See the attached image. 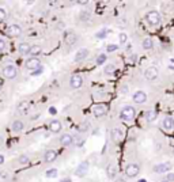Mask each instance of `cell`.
I'll return each instance as SVG.
<instances>
[{"mask_svg": "<svg viewBox=\"0 0 174 182\" xmlns=\"http://www.w3.org/2000/svg\"><path fill=\"white\" fill-rule=\"evenodd\" d=\"M162 126L165 128L166 130H171L174 128V118H173V117H170V116L165 117L163 121H162Z\"/></svg>", "mask_w": 174, "mask_h": 182, "instance_id": "9a60e30c", "label": "cell"}, {"mask_svg": "<svg viewBox=\"0 0 174 182\" xmlns=\"http://www.w3.org/2000/svg\"><path fill=\"white\" fill-rule=\"evenodd\" d=\"M3 163H4V156L0 155V164H3Z\"/></svg>", "mask_w": 174, "mask_h": 182, "instance_id": "b9f144b4", "label": "cell"}, {"mask_svg": "<svg viewBox=\"0 0 174 182\" xmlns=\"http://www.w3.org/2000/svg\"><path fill=\"white\" fill-rule=\"evenodd\" d=\"M24 67L30 71H34V69H37L38 67H41V61H40V59H37V57H30V59L26 60Z\"/></svg>", "mask_w": 174, "mask_h": 182, "instance_id": "5b68a950", "label": "cell"}, {"mask_svg": "<svg viewBox=\"0 0 174 182\" xmlns=\"http://www.w3.org/2000/svg\"><path fill=\"white\" fill-rule=\"evenodd\" d=\"M0 88H2V83H0Z\"/></svg>", "mask_w": 174, "mask_h": 182, "instance_id": "bcb514c9", "label": "cell"}, {"mask_svg": "<svg viewBox=\"0 0 174 182\" xmlns=\"http://www.w3.org/2000/svg\"><path fill=\"white\" fill-rule=\"evenodd\" d=\"M139 182H146V179H140V181H139Z\"/></svg>", "mask_w": 174, "mask_h": 182, "instance_id": "ee69618b", "label": "cell"}, {"mask_svg": "<svg viewBox=\"0 0 174 182\" xmlns=\"http://www.w3.org/2000/svg\"><path fill=\"white\" fill-rule=\"evenodd\" d=\"M166 181L174 182V173H167V175H166Z\"/></svg>", "mask_w": 174, "mask_h": 182, "instance_id": "d590c367", "label": "cell"}, {"mask_svg": "<svg viewBox=\"0 0 174 182\" xmlns=\"http://www.w3.org/2000/svg\"><path fill=\"white\" fill-rule=\"evenodd\" d=\"M23 128H24V124H23L22 121H19V120L14 121V122H12V125H11V129H12L15 133L22 132V130H23Z\"/></svg>", "mask_w": 174, "mask_h": 182, "instance_id": "ffe728a7", "label": "cell"}, {"mask_svg": "<svg viewBox=\"0 0 174 182\" xmlns=\"http://www.w3.org/2000/svg\"><path fill=\"white\" fill-rule=\"evenodd\" d=\"M19 163H21V164H29V163H30L29 156H26V155H22V156H19Z\"/></svg>", "mask_w": 174, "mask_h": 182, "instance_id": "4dcf8cb0", "label": "cell"}, {"mask_svg": "<svg viewBox=\"0 0 174 182\" xmlns=\"http://www.w3.org/2000/svg\"><path fill=\"white\" fill-rule=\"evenodd\" d=\"M42 53V48H41V45H33L31 48H30V53L31 54V57H37L38 54Z\"/></svg>", "mask_w": 174, "mask_h": 182, "instance_id": "d4e9b609", "label": "cell"}, {"mask_svg": "<svg viewBox=\"0 0 174 182\" xmlns=\"http://www.w3.org/2000/svg\"><path fill=\"white\" fill-rule=\"evenodd\" d=\"M87 56H89V49L82 48L80 50L76 52V54H75V61H82V60L87 59Z\"/></svg>", "mask_w": 174, "mask_h": 182, "instance_id": "e0dca14e", "label": "cell"}, {"mask_svg": "<svg viewBox=\"0 0 174 182\" xmlns=\"http://www.w3.org/2000/svg\"><path fill=\"white\" fill-rule=\"evenodd\" d=\"M147 101V94L144 91H136L133 94V102L135 103H144Z\"/></svg>", "mask_w": 174, "mask_h": 182, "instance_id": "5bb4252c", "label": "cell"}, {"mask_svg": "<svg viewBox=\"0 0 174 182\" xmlns=\"http://www.w3.org/2000/svg\"><path fill=\"white\" fill-rule=\"evenodd\" d=\"M45 175L48 177V178H54V177L57 175V168H49L45 173Z\"/></svg>", "mask_w": 174, "mask_h": 182, "instance_id": "f1b7e54d", "label": "cell"}, {"mask_svg": "<svg viewBox=\"0 0 174 182\" xmlns=\"http://www.w3.org/2000/svg\"><path fill=\"white\" fill-rule=\"evenodd\" d=\"M82 84H83V78L79 73H73L69 79V86L72 88H80Z\"/></svg>", "mask_w": 174, "mask_h": 182, "instance_id": "52a82bcc", "label": "cell"}, {"mask_svg": "<svg viewBox=\"0 0 174 182\" xmlns=\"http://www.w3.org/2000/svg\"><path fill=\"white\" fill-rule=\"evenodd\" d=\"M159 75V71H158L156 67H148L146 71H144V78L147 80H155Z\"/></svg>", "mask_w": 174, "mask_h": 182, "instance_id": "8992f818", "label": "cell"}, {"mask_svg": "<svg viewBox=\"0 0 174 182\" xmlns=\"http://www.w3.org/2000/svg\"><path fill=\"white\" fill-rule=\"evenodd\" d=\"M4 19H5V11L3 8H0V22L4 21Z\"/></svg>", "mask_w": 174, "mask_h": 182, "instance_id": "8d00e7d4", "label": "cell"}, {"mask_svg": "<svg viewBox=\"0 0 174 182\" xmlns=\"http://www.w3.org/2000/svg\"><path fill=\"white\" fill-rule=\"evenodd\" d=\"M49 113H50V114H56L57 110H56L54 107H49Z\"/></svg>", "mask_w": 174, "mask_h": 182, "instance_id": "ab89813d", "label": "cell"}, {"mask_svg": "<svg viewBox=\"0 0 174 182\" xmlns=\"http://www.w3.org/2000/svg\"><path fill=\"white\" fill-rule=\"evenodd\" d=\"M64 41H65V43H67L68 46L73 45V43L76 42V34H75V33H72V31L65 33V35H64Z\"/></svg>", "mask_w": 174, "mask_h": 182, "instance_id": "2e32d148", "label": "cell"}, {"mask_svg": "<svg viewBox=\"0 0 174 182\" xmlns=\"http://www.w3.org/2000/svg\"><path fill=\"white\" fill-rule=\"evenodd\" d=\"M110 136H111V140L113 141L120 143V141L122 140V137H124V133H122V130L120 129V128H113L110 132Z\"/></svg>", "mask_w": 174, "mask_h": 182, "instance_id": "30bf717a", "label": "cell"}, {"mask_svg": "<svg viewBox=\"0 0 174 182\" xmlns=\"http://www.w3.org/2000/svg\"><path fill=\"white\" fill-rule=\"evenodd\" d=\"M89 162H82L80 164L76 167V170H75V174L78 177H84V175H87V173H89Z\"/></svg>", "mask_w": 174, "mask_h": 182, "instance_id": "9c48e42d", "label": "cell"}, {"mask_svg": "<svg viewBox=\"0 0 174 182\" xmlns=\"http://www.w3.org/2000/svg\"><path fill=\"white\" fill-rule=\"evenodd\" d=\"M105 37V31H101V33H97V38H102Z\"/></svg>", "mask_w": 174, "mask_h": 182, "instance_id": "f35d334b", "label": "cell"}, {"mask_svg": "<svg viewBox=\"0 0 174 182\" xmlns=\"http://www.w3.org/2000/svg\"><path fill=\"white\" fill-rule=\"evenodd\" d=\"M156 117H158V111L156 110H147L146 114H144V118H146L148 122L155 121V120H156Z\"/></svg>", "mask_w": 174, "mask_h": 182, "instance_id": "44dd1931", "label": "cell"}, {"mask_svg": "<svg viewBox=\"0 0 174 182\" xmlns=\"http://www.w3.org/2000/svg\"><path fill=\"white\" fill-rule=\"evenodd\" d=\"M136 116V110L132 106H124L121 109V113H120V118L122 121H132Z\"/></svg>", "mask_w": 174, "mask_h": 182, "instance_id": "6da1fadb", "label": "cell"}, {"mask_svg": "<svg viewBox=\"0 0 174 182\" xmlns=\"http://www.w3.org/2000/svg\"><path fill=\"white\" fill-rule=\"evenodd\" d=\"M3 75L7 79H15L16 75H18V69L14 65H5L4 69H3Z\"/></svg>", "mask_w": 174, "mask_h": 182, "instance_id": "277c9868", "label": "cell"}, {"mask_svg": "<svg viewBox=\"0 0 174 182\" xmlns=\"http://www.w3.org/2000/svg\"><path fill=\"white\" fill-rule=\"evenodd\" d=\"M139 173H140V166L136 164V163H130V164H128L127 167H125V174H127V177H129V178L137 177Z\"/></svg>", "mask_w": 174, "mask_h": 182, "instance_id": "3957f363", "label": "cell"}, {"mask_svg": "<svg viewBox=\"0 0 174 182\" xmlns=\"http://www.w3.org/2000/svg\"><path fill=\"white\" fill-rule=\"evenodd\" d=\"M72 143H73V137L71 135H68V133H65V135H63L61 137H60V144H61V145L68 147Z\"/></svg>", "mask_w": 174, "mask_h": 182, "instance_id": "ac0fdd59", "label": "cell"}, {"mask_svg": "<svg viewBox=\"0 0 174 182\" xmlns=\"http://www.w3.org/2000/svg\"><path fill=\"white\" fill-rule=\"evenodd\" d=\"M141 46H143V49H146V50H150V49L154 48V42H152L151 38H144L143 42H141Z\"/></svg>", "mask_w": 174, "mask_h": 182, "instance_id": "484cf974", "label": "cell"}, {"mask_svg": "<svg viewBox=\"0 0 174 182\" xmlns=\"http://www.w3.org/2000/svg\"><path fill=\"white\" fill-rule=\"evenodd\" d=\"M61 182H71V179L69 178H64V179H61Z\"/></svg>", "mask_w": 174, "mask_h": 182, "instance_id": "7bdbcfd3", "label": "cell"}, {"mask_svg": "<svg viewBox=\"0 0 174 182\" xmlns=\"http://www.w3.org/2000/svg\"><path fill=\"white\" fill-rule=\"evenodd\" d=\"M56 156H57L56 151H52V149H49V151H46L45 155H44V160H45L46 163H52V162H54V160H56Z\"/></svg>", "mask_w": 174, "mask_h": 182, "instance_id": "d6986e66", "label": "cell"}, {"mask_svg": "<svg viewBox=\"0 0 174 182\" xmlns=\"http://www.w3.org/2000/svg\"><path fill=\"white\" fill-rule=\"evenodd\" d=\"M80 19L83 22H87L91 19V12H89V11H83V12H80Z\"/></svg>", "mask_w": 174, "mask_h": 182, "instance_id": "83f0119b", "label": "cell"}, {"mask_svg": "<svg viewBox=\"0 0 174 182\" xmlns=\"http://www.w3.org/2000/svg\"><path fill=\"white\" fill-rule=\"evenodd\" d=\"M106 174H108L109 178H114L117 174V167L116 164H109L108 167H106Z\"/></svg>", "mask_w": 174, "mask_h": 182, "instance_id": "603a6c76", "label": "cell"}, {"mask_svg": "<svg viewBox=\"0 0 174 182\" xmlns=\"http://www.w3.org/2000/svg\"><path fill=\"white\" fill-rule=\"evenodd\" d=\"M106 111H108V109H106L105 105H95L94 107H92V114H94L95 117H102V116H105Z\"/></svg>", "mask_w": 174, "mask_h": 182, "instance_id": "7c38bea8", "label": "cell"}, {"mask_svg": "<svg viewBox=\"0 0 174 182\" xmlns=\"http://www.w3.org/2000/svg\"><path fill=\"white\" fill-rule=\"evenodd\" d=\"M90 129V122L89 121H84V122H82L80 125H79V128H78V130L80 133H83V132H87V130Z\"/></svg>", "mask_w": 174, "mask_h": 182, "instance_id": "4316f807", "label": "cell"}, {"mask_svg": "<svg viewBox=\"0 0 174 182\" xmlns=\"http://www.w3.org/2000/svg\"><path fill=\"white\" fill-rule=\"evenodd\" d=\"M117 49H118V46H117V45H113V43H110V45H108L106 50H108V52H114V50H117Z\"/></svg>", "mask_w": 174, "mask_h": 182, "instance_id": "e575fe53", "label": "cell"}, {"mask_svg": "<svg viewBox=\"0 0 174 182\" xmlns=\"http://www.w3.org/2000/svg\"><path fill=\"white\" fill-rule=\"evenodd\" d=\"M162 182H169V181H166V179H165V181H162Z\"/></svg>", "mask_w": 174, "mask_h": 182, "instance_id": "f6af8a7d", "label": "cell"}, {"mask_svg": "<svg viewBox=\"0 0 174 182\" xmlns=\"http://www.w3.org/2000/svg\"><path fill=\"white\" fill-rule=\"evenodd\" d=\"M114 182H127V181H125L124 178H117V179H116V181H114Z\"/></svg>", "mask_w": 174, "mask_h": 182, "instance_id": "60d3db41", "label": "cell"}, {"mask_svg": "<svg viewBox=\"0 0 174 182\" xmlns=\"http://www.w3.org/2000/svg\"><path fill=\"white\" fill-rule=\"evenodd\" d=\"M30 48H31V46H30L27 42H22L21 45L18 46L19 53H21V54H29L30 53Z\"/></svg>", "mask_w": 174, "mask_h": 182, "instance_id": "cb8c5ba5", "label": "cell"}, {"mask_svg": "<svg viewBox=\"0 0 174 182\" xmlns=\"http://www.w3.org/2000/svg\"><path fill=\"white\" fill-rule=\"evenodd\" d=\"M170 168H171V163H169V162H166V163H159V164L154 166V173H158V174H160V173H167Z\"/></svg>", "mask_w": 174, "mask_h": 182, "instance_id": "8fae6325", "label": "cell"}, {"mask_svg": "<svg viewBox=\"0 0 174 182\" xmlns=\"http://www.w3.org/2000/svg\"><path fill=\"white\" fill-rule=\"evenodd\" d=\"M5 31H7V34L10 35V37H19L22 33V27L19 26V24H10Z\"/></svg>", "mask_w": 174, "mask_h": 182, "instance_id": "ba28073f", "label": "cell"}, {"mask_svg": "<svg viewBox=\"0 0 174 182\" xmlns=\"http://www.w3.org/2000/svg\"><path fill=\"white\" fill-rule=\"evenodd\" d=\"M160 14L158 12V11H148L146 15V21L148 24H151V26H158V24L160 23Z\"/></svg>", "mask_w": 174, "mask_h": 182, "instance_id": "7a4b0ae2", "label": "cell"}, {"mask_svg": "<svg viewBox=\"0 0 174 182\" xmlns=\"http://www.w3.org/2000/svg\"><path fill=\"white\" fill-rule=\"evenodd\" d=\"M114 71H116V67L114 65H106L105 67V73L106 75H111V73H114Z\"/></svg>", "mask_w": 174, "mask_h": 182, "instance_id": "f546056e", "label": "cell"}, {"mask_svg": "<svg viewBox=\"0 0 174 182\" xmlns=\"http://www.w3.org/2000/svg\"><path fill=\"white\" fill-rule=\"evenodd\" d=\"M105 61H106V54H103V53H102V54H99V56L97 57V64H99V65H101V64H103Z\"/></svg>", "mask_w": 174, "mask_h": 182, "instance_id": "d6a6232c", "label": "cell"}, {"mask_svg": "<svg viewBox=\"0 0 174 182\" xmlns=\"http://www.w3.org/2000/svg\"><path fill=\"white\" fill-rule=\"evenodd\" d=\"M42 72H44V67L41 65V67H38V68H37V69L33 71V72H31V76H38V75H41Z\"/></svg>", "mask_w": 174, "mask_h": 182, "instance_id": "836d02e7", "label": "cell"}, {"mask_svg": "<svg viewBox=\"0 0 174 182\" xmlns=\"http://www.w3.org/2000/svg\"><path fill=\"white\" fill-rule=\"evenodd\" d=\"M61 129H63V126L59 120H52V121L49 122V130H50L52 133H59Z\"/></svg>", "mask_w": 174, "mask_h": 182, "instance_id": "4fadbf2b", "label": "cell"}, {"mask_svg": "<svg viewBox=\"0 0 174 182\" xmlns=\"http://www.w3.org/2000/svg\"><path fill=\"white\" fill-rule=\"evenodd\" d=\"M29 110H30V103L29 102H21L18 105V111H19V113L26 114V113H29Z\"/></svg>", "mask_w": 174, "mask_h": 182, "instance_id": "7402d4cb", "label": "cell"}, {"mask_svg": "<svg viewBox=\"0 0 174 182\" xmlns=\"http://www.w3.org/2000/svg\"><path fill=\"white\" fill-rule=\"evenodd\" d=\"M118 40H120V43H125L128 41V35L125 34V33H120Z\"/></svg>", "mask_w": 174, "mask_h": 182, "instance_id": "1f68e13d", "label": "cell"}, {"mask_svg": "<svg viewBox=\"0 0 174 182\" xmlns=\"http://www.w3.org/2000/svg\"><path fill=\"white\" fill-rule=\"evenodd\" d=\"M4 49H5V42H4V40L0 38V52H3Z\"/></svg>", "mask_w": 174, "mask_h": 182, "instance_id": "74e56055", "label": "cell"}]
</instances>
